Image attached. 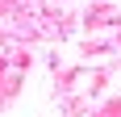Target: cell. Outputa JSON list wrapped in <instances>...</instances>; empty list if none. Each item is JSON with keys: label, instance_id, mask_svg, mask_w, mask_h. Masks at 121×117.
I'll return each mask as SVG.
<instances>
[]
</instances>
